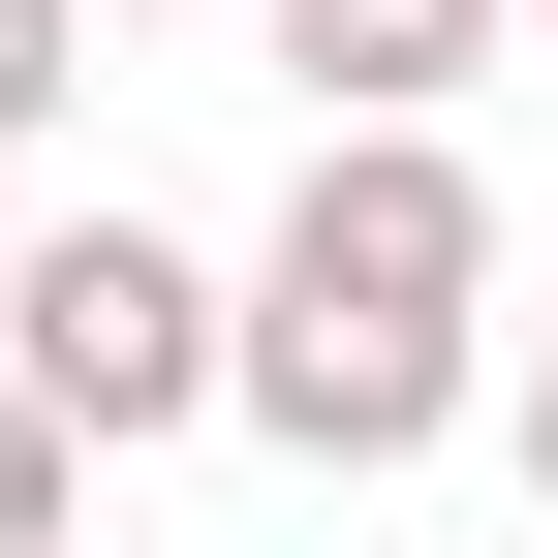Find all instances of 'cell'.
Returning <instances> with one entry per match:
<instances>
[{"label":"cell","mask_w":558,"mask_h":558,"mask_svg":"<svg viewBox=\"0 0 558 558\" xmlns=\"http://www.w3.org/2000/svg\"><path fill=\"white\" fill-rule=\"evenodd\" d=\"M62 94H94V0H0V156H32Z\"/></svg>","instance_id":"obj_5"},{"label":"cell","mask_w":558,"mask_h":558,"mask_svg":"<svg viewBox=\"0 0 558 558\" xmlns=\"http://www.w3.org/2000/svg\"><path fill=\"white\" fill-rule=\"evenodd\" d=\"M0 373L124 465V435H186V403H218V279H186L156 218H32V248H0Z\"/></svg>","instance_id":"obj_2"},{"label":"cell","mask_w":558,"mask_h":558,"mask_svg":"<svg viewBox=\"0 0 558 558\" xmlns=\"http://www.w3.org/2000/svg\"><path fill=\"white\" fill-rule=\"evenodd\" d=\"M497 465H527V527H558V341H527V373H497Z\"/></svg>","instance_id":"obj_6"},{"label":"cell","mask_w":558,"mask_h":558,"mask_svg":"<svg viewBox=\"0 0 558 558\" xmlns=\"http://www.w3.org/2000/svg\"><path fill=\"white\" fill-rule=\"evenodd\" d=\"M94 32H124V0H94Z\"/></svg>","instance_id":"obj_9"},{"label":"cell","mask_w":558,"mask_h":558,"mask_svg":"<svg viewBox=\"0 0 558 558\" xmlns=\"http://www.w3.org/2000/svg\"><path fill=\"white\" fill-rule=\"evenodd\" d=\"M279 62H311V124H435L465 62H497V0H248Z\"/></svg>","instance_id":"obj_3"},{"label":"cell","mask_w":558,"mask_h":558,"mask_svg":"<svg viewBox=\"0 0 558 558\" xmlns=\"http://www.w3.org/2000/svg\"><path fill=\"white\" fill-rule=\"evenodd\" d=\"M0 248H32V218H0Z\"/></svg>","instance_id":"obj_8"},{"label":"cell","mask_w":558,"mask_h":558,"mask_svg":"<svg viewBox=\"0 0 558 558\" xmlns=\"http://www.w3.org/2000/svg\"><path fill=\"white\" fill-rule=\"evenodd\" d=\"M62 527H94V435H62V403L0 373V558H62Z\"/></svg>","instance_id":"obj_4"},{"label":"cell","mask_w":558,"mask_h":558,"mask_svg":"<svg viewBox=\"0 0 558 558\" xmlns=\"http://www.w3.org/2000/svg\"><path fill=\"white\" fill-rule=\"evenodd\" d=\"M497 32H558V0H497Z\"/></svg>","instance_id":"obj_7"},{"label":"cell","mask_w":558,"mask_h":558,"mask_svg":"<svg viewBox=\"0 0 558 558\" xmlns=\"http://www.w3.org/2000/svg\"><path fill=\"white\" fill-rule=\"evenodd\" d=\"M497 186L435 156V124H311V186H279V248L218 279V403L279 465H341V497H373V465H435L465 403H497Z\"/></svg>","instance_id":"obj_1"}]
</instances>
